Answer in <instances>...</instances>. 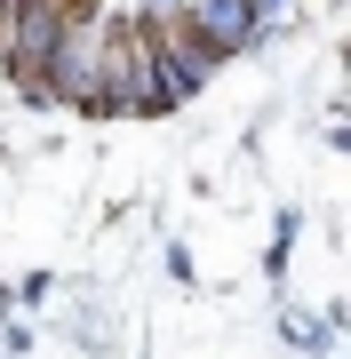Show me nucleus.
Instances as JSON below:
<instances>
[{"mask_svg":"<svg viewBox=\"0 0 351 359\" xmlns=\"http://www.w3.org/2000/svg\"><path fill=\"white\" fill-rule=\"evenodd\" d=\"M144 32H152V48L168 56V65H176L184 80H192V88H200V80H208V72L223 65V48H208V40H200L192 25H184V16H152Z\"/></svg>","mask_w":351,"mask_h":359,"instance_id":"obj_2","label":"nucleus"},{"mask_svg":"<svg viewBox=\"0 0 351 359\" xmlns=\"http://www.w3.org/2000/svg\"><path fill=\"white\" fill-rule=\"evenodd\" d=\"M176 16L192 25L208 48H247V32H256V0H176Z\"/></svg>","mask_w":351,"mask_h":359,"instance_id":"obj_1","label":"nucleus"}]
</instances>
